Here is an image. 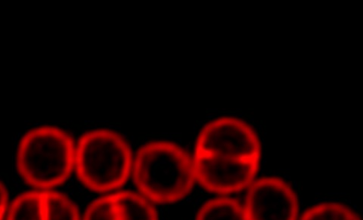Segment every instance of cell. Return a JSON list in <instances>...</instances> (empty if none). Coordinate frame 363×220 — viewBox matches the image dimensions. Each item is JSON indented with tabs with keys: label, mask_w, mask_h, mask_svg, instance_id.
Masks as SVG:
<instances>
[{
	"label": "cell",
	"mask_w": 363,
	"mask_h": 220,
	"mask_svg": "<svg viewBox=\"0 0 363 220\" xmlns=\"http://www.w3.org/2000/svg\"><path fill=\"white\" fill-rule=\"evenodd\" d=\"M261 146L253 127L236 117H220L204 126L194 156L259 161Z\"/></svg>",
	"instance_id": "4"
},
{
	"label": "cell",
	"mask_w": 363,
	"mask_h": 220,
	"mask_svg": "<svg viewBox=\"0 0 363 220\" xmlns=\"http://www.w3.org/2000/svg\"><path fill=\"white\" fill-rule=\"evenodd\" d=\"M8 203V193L4 185L0 182V212H6Z\"/></svg>",
	"instance_id": "13"
},
{
	"label": "cell",
	"mask_w": 363,
	"mask_h": 220,
	"mask_svg": "<svg viewBox=\"0 0 363 220\" xmlns=\"http://www.w3.org/2000/svg\"><path fill=\"white\" fill-rule=\"evenodd\" d=\"M45 220H79L77 207L65 195L45 191Z\"/></svg>",
	"instance_id": "10"
},
{
	"label": "cell",
	"mask_w": 363,
	"mask_h": 220,
	"mask_svg": "<svg viewBox=\"0 0 363 220\" xmlns=\"http://www.w3.org/2000/svg\"><path fill=\"white\" fill-rule=\"evenodd\" d=\"M300 220H361L350 207L339 203H322L306 210Z\"/></svg>",
	"instance_id": "11"
},
{
	"label": "cell",
	"mask_w": 363,
	"mask_h": 220,
	"mask_svg": "<svg viewBox=\"0 0 363 220\" xmlns=\"http://www.w3.org/2000/svg\"><path fill=\"white\" fill-rule=\"evenodd\" d=\"M73 137L53 126L35 127L22 137L16 156L19 175L29 186L47 191L61 186L75 165Z\"/></svg>",
	"instance_id": "2"
},
{
	"label": "cell",
	"mask_w": 363,
	"mask_h": 220,
	"mask_svg": "<svg viewBox=\"0 0 363 220\" xmlns=\"http://www.w3.org/2000/svg\"><path fill=\"white\" fill-rule=\"evenodd\" d=\"M133 180L141 195L152 203L177 202L194 186L192 158L176 144L147 143L136 155Z\"/></svg>",
	"instance_id": "1"
},
{
	"label": "cell",
	"mask_w": 363,
	"mask_h": 220,
	"mask_svg": "<svg viewBox=\"0 0 363 220\" xmlns=\"http://www.w3.org/2000/svg\"><path fill=\"white\" fill-rule=\"evenodd\" d=\"M74 166L78 179L89 190L110 192L127 183L133 168L131 149L116 132L91 131L79 139Z\"/></svg>",
	"instance_id": "3"
},
{
	"label": "cell",
	"mask_w": 363,
	"mask_h": 220,
	"mask_svg": "<svg viewBox=\"0 0 363 220\" xmlns=\"http://www.w3.org/2000/svg\"><path fill=\"white\" fill-rule=\"evenodd\" d=\"M111 196L116 220H157L155 207L143 195L120 192Z\"/></svg>",
	"instance_id": "7"
},
{
	"label": "cell",
	"mask_w": 363,
	"mask_h": 220,
	"mask_svg": "<svg viewBox=\"0 0 363 220\" xmlns=\"http://www.w3.org/2000/svg\"><path fill=\"white\" fill-rule=\"evenodd\" d=\"M196 220H247L242 204L235 199L221 197L208 201L199 211Z\"/></svg>",
	"instance_id": "8"
},
{
	"label": "cell",
	"mask_w": 363,
	"mask_h": 220,
	"mask_svg": "<svg viewBox=\"0 0 363 220\" xmlns=\"http://www.w3.org/2000/svg\"><path fill=\"white\" fill-rule=\"evenodd\" d=\"M259 161H246L216 156L192 158L195 180L208 192L230 194L252 186L259 170Z\"/></svg>",
	"instance_id": "5"
},
{
	"label": "cell",
	"mask_w": 363,
	"mask_h": 220,
	"mask_svg": "<svg viewBox=\"0 0 363 220\" xmlns=\"http://www.w3.org/2000/svg\"><path fill=\"white\" fill-rule=\"evenodd\" d=\"M45 191L22 194L11 204L7 220H45Z\"/></svg>",
	"instance_id": "9"
},
{
	"label": "cell",
	"mask_w": 363,
	"mask_h": 220,
	"mask_svg": "<svg viewBox=\"0 0 363 220\" xmlns=\"http://www.w3.org/2000/svg\"><path fill=\"white\" fill-rule=\"evenodd\" d=\"M249 188L244 205L247 220H298V195L285 180L264 178Z\"/></svg>",
	"instance_id": "6"
},
{
	"label": "cell",
	"mask_w": 363,
	"mask_h": 220,
	"mask_svg": "<svg viewBox=\"0 0 363 220\" xmlns=\"http://www.w3.org/2000/svg\"><path fill=\"white\" fill-rule=\"evenodd\" d=\"M84 220H116L112 196L104 197L90 204Z\"/></svg>",
	"instance_id": "12"
},
{
	"label": "cell",
	"mask_w": 363,
	"mask_h": 220,
	"mask_svg": "<svg viewBox=\"0 0 363 220\" xmlns=\"http://www.w3.org/2000/svg\"><path fill=\"white\" fill-rule=\"evenodd\" d=\"M5 212H4V211L0 212V220H4Z\"/></svg>",
	"instance_id": "14"
}]
</instances>
